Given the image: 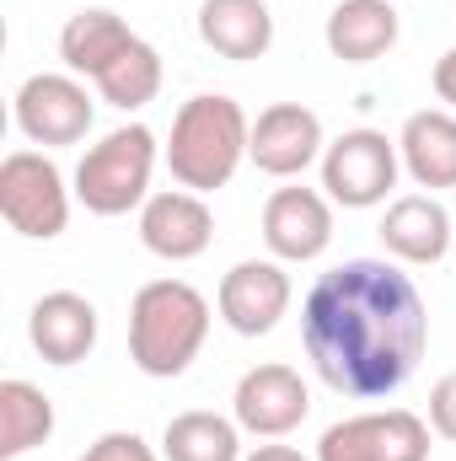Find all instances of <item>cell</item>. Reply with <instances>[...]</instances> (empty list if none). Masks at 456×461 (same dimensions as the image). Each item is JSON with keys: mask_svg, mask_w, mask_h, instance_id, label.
<instances>
[{"mask_svg": "<svg viewBox=\"0 0 456 461\" xmlns=\"http://www.w3.org/2000/svg\"><path fill=\"white\" fill-rule=\"evenodd\" d=\"M247 145H252V118L242 113V103L221 97V92H199L178 108L172 134L161 145V161H167L178 188L215 194L247 161Z\"/></svg>", "mask_w": 456, "mask_h": 461, "instance_id": "obj_2", "label": "cell"}, {"mask_svg": "<svg viewBox=\"0 0 456 461\" xmlns=\"http://www.w3.org/2000/svg\"><path fill=\"white\" fill-rule=\"evenodd\" d=\"M430 419L414 408H376L349 413L323 429L317 461H430Z\"/></svg>", "mask_w": 456, "mask_h": 461, "instance_id": "obj_7", "label": "cell"}, {"mask_svg": "<svg viewBox=\"0 0 456 461\" xmlns=\"http://www.w3.org/2000/svg\"><path fill=\"white\" fill-rule=\"evenodd\" d=\"M97 306L76 290H49L27 312V339L49 365H81L97 348Z\"/></svg>", "mask_w": 456, "mask_h": 461, "instance_id": "obj_14", "label": "cell"}, {"mask_svg": "<svg viewBox=\"0 0 456 461\" xmlns=\"http://www.w3.org/2000/svg\"><path fill=\"white\" fill-rule=\"evenodd\" d=\"M430 429L456 446V370L430 386Z\"/></svg>", "mask_w": 456, "mask_h": 461, "instance_id": "obj_24", "label": "cell"}, {"mask_svg": "<svg viewBox=\"0 0 456 461\" xmlns=\"http://www.w3.org/2000/svg\"><path fill=\"white\" fill-rule=\"evenodd\" d=\"M16 129L32 140V145H81L92 134V118L97 103L92 92L81 86V76H59V70H38L16 86V103H11Z\"/></svg>", "mask_w": 456, "mask_h": 461, "instance_id": "obj_8", "label": "cell"}, {"mask_svg": "<svg viewBox=\"0 0 456 461\" xmlns=\"http://www.w3.org/2000/svg\"><path fill=\"white\" fill-rule=\"evenodd\" d=\"M140 241L145 252L167 258V263H194L210 252L215 241V215L205 204V194L188 188H161L140 204Z\"/></svg>", "mask_w": 456, "mask_h": 461, "instance_id": "obj_13", "label": "cell"}, {"mask_svg": "<svg viewBox=\"0 0 456 461\" xmlns=\"http://www.w3.org/2000/svg\"><path fill=\"white\" fill-rule=\"evenodd\" d=\"M221 322L236 339H263L279 328V317L290 312V274L279 258H242L236 268H226L221 290H215Z\"/></svg>", "mask_w": 456, "mask_h": 461, "instance_id": "obj_10", "label": "cell"}, {"mask_svg": "<svg viewBox=\"0 0 456 461\" xmlns=\"http://www.w3.org/2000/svg\"><path fill=\"white\" fill-rule=\"evenodd\" d=\"M397 156L419 188H456V113L451 108L408 113L397 134Z\"/></svg>", "mask_w": 456, "mask_h": 461, "instance_id": "obj_18", "label": "cell"}, {"mask_svg": "<svg viewBox=\"0 0 456 461\" xmlns=\"http://www.w3.org/2000/svg\"><path fill=\"white\" fill-rule=\"evenodd\" d=\"M263 247L279 263H317L333 247V199L317 188H274L263 204Z\"/></svg>", "mask_w": 456, "mask_h": 461, "instance_id": "obj_12", "label": "cell"}, {"mask_svg": "<svg viewBox=\"0 0 456 461\" xmlns=\"http://www.w3.org/2000/svg\"><path fill=\"white\" fill-rule=\"evenodd\" d=\"M129 43H134V32H129V22H123L118 11L87 5V11H76V16L65 22V32H59V59H65L70 76L97 81Z\"/></svg>", "mask_w": 456, "mask_h": 461, "instance_id": "obj_19", "label": "cell"}, {"mask_svg": "<svg viewBox=\"0 0 456 461\" xmlns=\"http://www.w3.org/2000/svg\"><path fill=\"white\" fill-rule=\"evenodd\" d=\"M430 81H435V97H441V103L456 113V43L441 54V59H435V76H430Z\"/></svg>", "mask_w": 456, "mask_h": 461, "instance_id": "obj_25", "label": "cell"}, {"mask_svg": "<svg viewBox=\"0 0 456 461\" xmlns=\"http://www.w3.org/2000/svg\"><path fill=\"white\" fill-rule=\"evenodd\" d=\"M156 161H161V145L145 123H118L108 129L76 167V199L114 221V215H129L150 199V177H156Z\"/></svg>", "mask_w": 456, "mask_h": 461, "instance_id": "obj_4", "label": "cell"}, {"mask_svg": "<svg viewBox=\"0 0 456 461\" xmlns=\"http://www.w3.org/2000/svg\"><path fill=\"white\" fill-rule=\"evenodd\" d=\"M312 413V392L301 381V370L269 359V365H252L236 392H231V419L242 424V435H258V440H285L290 429H301Z\"/></svg>", "mask_w": 456, "mask_h": 461, "instance_id": "obj_9", "label": "cell"}, {"mask_svg": "<svg viewBox=\"0 0 456 461\" xmlns=\"http://www.w3.org/2000/svg\"><path fill=\"white\" fill-rule=\"evenodd\" d=\"M70 194L65 172L43 150H11L0 161V215L27 241H54L70 226Z\"/></svg>", "mask_w": 456, "mask_h": 461, "instance_id": "obj_5", "label": "cell"}, {"mask_svg": "<svg viewBox=\"0 0 456 461\" xmlns=\"http://www.w3.org/2000/svg\"><path fill=\"white\" fill-rule=\"evenodd\" d=\"M76 461H156V451H150L145 435H134V429H108V435H97Z\"/></svg>", "mask_w": 456, "mask_h": 461, "instance_id": "obj_23", "label": "cell"}, {"mask_svg": "<svg viewBox=\"0 0 456 461\" xmlns=\"http://www.w3.org/2000/svg\"><path fill=\"white\" fill-rule=\"evenodd\" d=\"M403 156L381 129H343L323 150V194L343 210H376L397 188Z\"/></svg>", "mask_w": 456, "mask_h": 461, "instance_id": "obj_6", "label": "cell"}, {"mask_svg": "<svg viewBox=\"0 0 456 461\" xmlns=\"http://www.w3.org/2000/svg\"><path fill=\"white\" fill-rule=\"evenodd\" d=\"M397 5L392 0H339L323 38H328V54L343 65H376L381 54L397 49Z\"/></svg>", "mask_w": 456, "mask_h": 461, "instance_id": "obj_16", "label": "cell"}, {"mask_svg": "<svg viewBox=\"0 0 456 461\" xmlns=\"http://www.w3.org/2000/svg\"><path fill=\"white\" fill-rule=\"evenodd\" d=\"M301 344L312 370L354 402L392 397L430 348L419 285L387 258H349L317 274L301 301Z\"/></svg>", "mask_w": 456, "mask_h": 461, "instance_id": "obj_1", "label": "cell"}, {"mask_svg": "<svg viewBox=\"0 0 456 461\" xmlns=\"http://www.w3.org/2000/svg\"><path fill=\"white\" fill-rule=\"evenodd\" d=\"M161 456L167 461H242V424L210 408L172 413L161 429Z\"/></svg>", "mask_w": 456, "mask_h": 461, "instance_id": "obj_20", "label": "cell"}, {"mask_svg": "<svg viewBox=\"0 0 456 461\" xmlns=\"http://www.w3.org/2000/svg\"><path fill=\"white\" fill-rule=\"evenodd\" d=\"M199 38L221 59H263L274 43V11L269 0H205L199 5Z\"/></svg>", "mask_w": 456, "mask_h": 461, "instance_id": "obj_17", "label": "cell"}, {"mask_svg": "<svg viewBox=\"0 0 456 461\" xmlns=\"http://www.w3.org/2000/svg\"><path fill=\"white\" fill-rule=\"evenodd\" d=\"M376 236H381V247H387L397 263L424 268V263H441V258L451 252L456 221L446 215L441 199H430V194H403V199L387 204V215H381Z\"/></svg>", "mask_w": 456, "mask_h": 461, "instance_id": "obj_15", "label": "cell"}, {"mask_svg": "<svg viewBox=\"0 0 456 461\" xmlns=\"http://www.w3.org/2000/svg\"><path fill=\"white\" fill-rule=\"evenodd\" d=\"M92 86H97V97H103L108 108H118V113H140V108L156 103V92H161V54H156L145 38H134Z\"/></svg>", "mask_w": 456, "mask_h": 461, "instance_id": "obj_22", "label": "cell"}, {"mask_svg": "<svg viewBox=\"0 0 456 461\" xmlns=\"http://www.w3.org/2000/svg\"><path fill=\"white\" fill-rule=\"evenodd\" d=\"M242 461H317V456H301L296 446H252Z\"/></svg>", "mask_w": 456, "mask_h": 461, "instance_id": "obj_26", "label": "cell"}, {"mask_svg": "<svg viewBox=\"0 0 456 461\" xmlns=\"http://www.w3.org/2000/svg\"><path fill=\"white\" fill-rule=\"evenodd\" d=\"M54 435V402L43 386L11 375L0 381V461L27 456L32 446H43Z\"/></svg>", "mask_w": 456, "mask_h": 461, "instance_id": "obj_21", "label": "cell"}, {"mask_svg": "<svg viewBox=\"0 0 456 461\" xmlns=\"http://www.w3.org/2000/svg\"><path fill=\"white\" fill-rule=\"evenodd\" d=\"M210 339V301L188 279H150L129 301V359L150 381L183 375Z\"/></svg>", "mask_w": 456, "mask_h": 461, "instance_id": "obj_3", "label": "cell"}, {"mask_svg": "<svg viewBox=\"0 0 456 461\" xmlns=\"http://www.w3.org/2000/svg\"><path fill=\"white\" fill-rule=\"evenodd\" d=\"M323 118L312 113L306 103H274L252 118V145L247 161L263 177H301L306 167H323Z\"/></svg>", "mask_w": 456, "mask_h": 461, "instance_id": "obj_11", "label": "cell"}]
</instances>
